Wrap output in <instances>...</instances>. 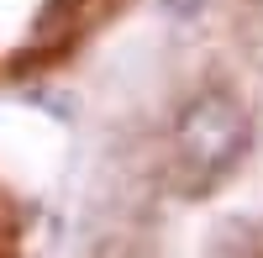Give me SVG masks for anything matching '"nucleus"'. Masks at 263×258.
Here are the masks:
<instances>
[{"label":"nucleus","mask_w":263,"mask_h":258,"mask_svg":"<svg viewBox=\"0 0 263 258\" xmlns=\"http://www.w3.org/2000/svg\"><path fill=\"white\" fill-rule=\"evenodd\" d=\"M242 148V116L227 95H200L179 121V174L190 190H205L232 153Z\"/></svg>","instance_id":"nucleus-1"}]
</instances>
